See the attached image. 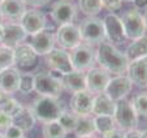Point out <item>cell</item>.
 I'll list each match as a JSON object with an SVG mask.
<instances>
[{
    "label": "cell",
    "mask_w": 147,
    "mask_h": 138,
    "mask_svg": "<svg viewBox=\"0 0 147 138\" xmlns=\"http://www.w3.org/2000/svg\"><path fill=\"white\" fill-rule=\"evenodd\" d=\"M14 65L13 60V48L0 46V72L7 68H11Z\"/></svg>",
    "instance_id": "4dcf8cb0"
},
{
    "label": "cell",
    "mask_w": 147,
    "mask_h": 138,
    "mask_svg": "<svg viewBox=\"0 0 147 138\" xmlns=\"http://www.w3.org/2000/svg\"><path fill=\"white\" fill-rule=\"evenodd\" d=\"M12 120H13V124L17 125L18 128H21L24 132L31 130L34 128V125H35V121H36L31 108L24 107V106L21 107V110H20L16 115L12 116Z\"/></svg>",
    "instance_id": "cb8c5ba5"
},
{
    "label": "cell",
    "mask_w": 147,
    "mask_h": 138,
    "mask_svg": "<svg viewBox=\"0 0 147 138\" xmlns=\"http://www.w3.org/2000/svg\"><path fill=\"white\" fill-rule=\"evenodd\" d=\"M1 1H3V0H0V3H1Z\"/></svg>",
    "instance_id": "681fc988"
},
{
    "label": "cell",
    "mask_w": 147,
    "mask_h": 138,
    "mask_svg": "<svg viewBox=\"0 0 147 138\" xmlns=\"http://www.w3.org/2000/svg\"><path fill=\"white\" fill-rule=\"evenodd\" d=\"M68 133L60 125L57 120L43 124V137L45 138H65Z\"/></svg>",
    "instance_id": "f1b7e54d"
},
{
    "label": "cell",
    "mask_w": 147,
    "mask_h": 138,
    "mask_svg": "<svg viewBox=\"0 0 147 138\" xmlns=\"http://www.w3.org/2000/svg\"><path fill=\"white\" fill-rule=\"evenodd\" d=\"M115 110H116V102L108 98L104 93L94 95V102H92V111L95 116H100V115H108V116H113Z\"/></svg>",
    "instance_id": "603a6c76"
},
{
    "label": "cell",
    "mask_w": 147,
    "mask_h": 138,
    "mask_svg": "<svg viewBox=\"0 0 147 138\" xmlns=\"http://www.w3.org/2000/svg\"><path fill=\"white\" fill-rule=\"evenodd\" d=\"M103 7L107 8L108 11H117L121 8V0H102Z\"/></svg>",
    "instance_id": "8d00e7d4"
},
{
    "label": "cell",
    "mask_w": 147,
    "mask_h": 138,
    "mask_svg": "<svg viewBox=\"0 0 147 138\" xmlns=\"http://www.w3.org/2000/svg\"><path fill=\"white\" fill-rule=\"evenodd\" d=\"M121 1H125V3H130V1H133V0H121Z\"/></svg>",
    "instance_id": "bcb514c9"
},
{
    "label": "cell",
    "mask_w": 147,
    "mask_h": 138,
    "mask_svg": "<svg viewBox=\"0 0 147 138\" xmlns=\"http://www.w3.org/2000/svg\"><path fill=\"white\" fill-rule=\"evenodd\" d=\"M78 8L83 14L89 16H96L100 13L104 7H103L102 0H78Z\"/></svg>",
    "instance_id": "83f0119b"
},
{
    "label": "cell",
    "mask_w": 147,
    "mask_h": 138,
    "mask_svg": "<svg viewBox=\"0 0 147 138\" xmlns=\"http://www.w3.org/2000/svg\"><path fill=\"white\" fill-rule=\"evenodd\" d=\"M76 14L77 8L70 0H57L51 8V17L59 26L73 24Z\"/></svg>",
    "instance_id": "7c38bea8"
},
{
    "label": "cell",
    "mask_w": 147,
    "mask_h": 138,
    "mask_svg": "<svg viewBox=\"0 0 147 138\" xmlns=\"http://www.w3.org/2000/svg\"><path fill=\"white\" fill-rule=\"evenodd\" d=\"M109 80H111L109 72H107L102 66H99V68L92 66L86 73V89L94 95L104 93Z\"/></svg>",
    "instance_id": "8fae6325"
},
{
    "label": "cell",
    "mask_w": 147,
    "mask_h": 138,
    "mask_svg": "<svg viewBox=\"0 0 147 138\" xmlns=\"http://www.w3.org/2000/svg\"><path fill=\"white\" fill-rule=\"evenodd\" d=\"M92 102H94V94H91L87 89L73 93V97L70 99L72 112H74L77 116L91 115Z\"/></svg>",
    "instance_id": "e0dca14e"
},
{
    "label": "cell",
    "mask_w": 147,
    "mask_h": 138,
    "mask_svg": "<svg viewBox=\"0 0 147 138\" xmlns=\"http://www.w3.org/2000/svg\"><path fill=\"white\" fill-rule=\"evenodd\" d=\"M12 124H13V120H12L11 115H8L7 112L0 110V132H4Z\"/></svg>",
    "instance_id": "d590c367"
},
{
    "label": "cell",
    "mask_w": 147,
    "mask_h": 138,
    "mask_svg": "<svg viewBox=\"0 0 147 138\" xmlns=\"http://www.w3.org/2000/svg\"><path fill=\"white\" fill-rule=\"evenodd\" d=\"M46 64L51 69V72H56L61 76L74 70L72 59H70V52L60 47H55L51 52L46 55Z\"/></svg>",
    "instance_id": "ba28073f"
},
{
    "label": "cell",
    "mask_w": 147,
    "mask_h": 138,
    "mask_svg": "<svg viewBox=\"0 0 147 138\" xmlns=\"http://www.w3.org/2000/svg\"><path fill=\"white\" fill-rule=\"evenodd\" d=\"M125 138H147V129L146 130H128L125 132Z\"/></svg>",
    "instance_id": "74e56055"
},
{
    "label": "cell",
    "mask_w": 147,
    "mask_h": 138,
    "mask_svg": "<svg viewBox=\"0 0 147 138\" xmlns=\"http://www.w3.org/2000/svg\"><path fill=\"white\" fill-rule=\"evenodd\" d=\"M126 74L130 78L131 83L138 87L147 86V56L129 61Z\"/></svg>",
    "instance_id": "ac0fdd59"
},
{
    "label": "cell",
    "mask_w": 147,
    "mask_h": 138,
    "mask_svg": "<svg viewBox=\"0 0 147 138\" xmlns=\"http://www.w3.org/2000/svg\"><path fill=\"white\" fill-rule=\"evenodd\" d=\"M77 117L78 116L74 112H68L64 110L60 115V117L57 119V121L60 122V125L64 128L67 133H73L76 129V124H77Z\"/></svg>",
    "instance_id": "f546056e"
},
{
    "label": "cell",
    "mask_w": 147,
    "mask_h": 138,
    "mask_svg": "<svg viewBox=\"0 0 147 138\" xmlns=\"http://www.w3.org/2000/svg\"><path fill=\"white\" fill-rule=\"evenodd\" d=\"M143 18H144V24H146V29H147V9H146V12H144V14H143Z\"/></svg>",
    "instance_id": "ee69618b"
},
{
    "label": "cell",
    "mask_w": 147,
    "mask_h": 138,
    "mask_svg": "<svg viewBox=\"0 0 147 138\" xmlns=\"http://www.w3.org/2000/svg\"><path fill=\"white\" fill-rule=\"evenodd\" d=\"M80 31L82 37V42L90 46L100 44L106 41V30L103 20L95 16H89L80 24Z\"/></svg>",
    "instance_id": "277c9868"
},
{
    "label": "cell",
    "mask_w": 147,
    "mask_h": 138,
    "mask_svg": "<svg viewBox=\"0 0 147 138\" xmlns=\"http://www.w3.org/2000/svg\"><path fill=\"white\" fill-rule=\"evenodd\" d=\"M63 86L65 90L70 93H77L81 90H86V74L81 70H72L61 77Z\"/></svg>",
    "instance_id": "7402d4cb"
},
{
    "label": "cell",
    "mask_w": 147,
    "mask_h": 138,
    "mask_svg": "<svg viewBox=\"0 0 147 138\" xmlns=\"http://www.w3.org/2000/svg\"><path fill=\"white\" fill-rule=\"evenodd\" d=\"M70 59L76 70L87 72L95 64V51L92 50V46L81 42L77 47L70 50Z\"/></svg>",
    "instance_id": "52a82bcc"
},
{
    "label": "cell",
    "mask_w": 147,
    "mask_h": 138,
    "mask_svg": "<svg viewBox=\"0 0 147 138\" xmlns=\"http://www.w3.org/2000/svg\"><path fill=\"white\" fill-rule=\"evenodd\" d=\"M137 9H147V0H133Z\"/></svg>",
    "instance_id": "60d3db41"
},
{
    "label": "cell",
    "mask_w": 147,
    "mask_h": 138,
    "mask_svg": "<svg viewBox=\"0 0 147 138\" xmlns=\"http://www.w3.org/2000/svg\"><path fill=\"white\" fill-rule=\"evenodd\" d=\"M131 104L138 116L147 117V93H139L138 95H136L131 100Z\"/></svg>",
    "instance_id": "d6a6232c"
},
{
    "label": "cell",
    "mask_w": 147,
    "mask_h": 138,
    "mask_svg": "<svg viewBox=\"0 0 147 138\" xmlns=\"http://www.w3.org/2000/svg\"><path fill=\"white\" fill-rule=\"evenodd\" d=\"M113 119L117 128L122 129L124 132L137 129L138 126V113L136 112L133 104L125 99L116 102Z\"/></svg>",
    "instance_id": "5b68a950"
},
{
    "label": "cell",
    "mask_w": 147,
    "mask_h": 138,
    "mask_svg": "<svg viewBox=\"0 0 147 138\" xmlns=\"http://www.w3.org/2000/svg\"><path fill=\"white\" fill-rule=\"evenodd\" d=\"M125 55H126L129 61L136 60V59H139V57H143V56H147V35L146 34L137 39H133L131 43L129 44L128 48H126Z\"/></svg>",
    "instance_id": "d4e9b609"
},
{
    "label": "cell",
    "mask_w": 147,
    "mask_h": 138,
    "mask_svg": "<svg viewBox=\"0 0 147 138\" xmlns=\"http://www.w3.org/2000/svg\"><path fill=\"white\" fill-rule=\"evenodd\" d=\"M74 133L77 137H89V135H94L96 133L95 130V122L94 117L90 115H85V116H78L77 117V124H76Z\"/></svg>",
    "instance_id": "484cf974"
},
{
    "label": "cell",
    "mask_w": 147,
    "mask_h": 138,
    "mask_svg": "<svg viewBox=\"0 0 147 138\" xmlns=\"http://www.w3.org/2000/svg\"><path fill=\"white\" fill-rule=\"evenodd\" d=\"M0 138H5V137H4V134H3V133H0Z\"/></svg>",
    "instance_id": "7dc6e473"
},
{
    "label": "cell",
    "mask_w": 147,
    "mask_h": 138,
    "mask_svg": "<svg viewBox=\"0 0 147 138\" xmlns=\"http://www.w3.org/2000/svg\"><path fill=\"white\" fill-rule=\"evenodd\" d=\"M24 130L21 129V128H18L17 125L12 124L11 126H8L5 130H4V137L5 138H21L24 137Z\"/></svg>",
    "instance_id": "e575fe53"
},
{
    "label": "cell",
    "mask_w": 147,
    "mask_h": 138,
    "mask_svg": "<svg viewBox=\"0 0 147 138\" xmlns=\"http://www.w3.org/2000/svg\"><path fill=\"white\" fill-rule=\"evenodd\" d=\"M9 94H5V93H4V91H1L0 90V104H1V103L4 102V100L7 99V97H8Z\"/></svg>",
    "instance_id": "b9f144b4"
},
{
    "label": "cell",
    "mask_w": 147,
    "mask_h": 138,
    "mask_svg": "<svg viewBox=\"0 0 147 138\" xmlns=\"http://www.w3.org/2000/svg\"><path fill=\"white\" fill-rule=\"evenodd\" d=\"M146 87H147V86H146Z\"/></svg>",
    "instance_id": "816d5d0a"
},
{
    "label": "cell",
    "mask_w": 147,
    "mask_h": 138,
    "mask_svg": "<svg viewBox=\"0 0 147 138\" xmlns=\"http://www.w3.org/2000/svg\"><path fill=\"white\" fill-rule=\"evenodd\" d=\"M94 122H95V130L102 137H106L107 134H109L116 128V122H115L113 116H108V115L95 116Z\"/></svg>",
    "instance_id": "4316f807"
},
{
    "label": "cell",
    "mask_w": 147,
    "mask_h": 138,
    "mask_svg": "<svg viewBox=\"0 0 147 138\" xmlns=\"http://www.w3.org/2000/svg\"><path fill=\"white\" fill-rule=\"evenodd\" d=\"M95 61L107 72L116 76L126 73L129 65L126 55L117 50L115 44L106 41L98 44V48L95 51Z\"/></svg>",
    "instance_id": "6da1fadb"
},
{
    "label": "cell",
    "mask_w": 147,
    "mask_h": 138,
    "mask_svg": "<svg viewBox=\"0 0 147 138\" xmlns=\"http://www.w3.org/2000/svg\"><path fill=\"white\" fill-rule=\"evenodd\" d=\"M1 20H3V18H1V16H0V22H1Z\"/></svg>",
    "instance_id": "c3c4849f"
},
{
    "label": "cell",
    "mask_w": 147,
    "mask_h": 138,
    "mask_svg": "<svg viewBox=\"0 0 147 138\" xmlns=\"http://www.w3.org/2000/svg\"><path fill=\"white\" fill-rule=\"evenodd\" d=\"M77 138H96L95 135H89V137H77Z\"/></svg>",
    "instance_id": "f6af8a7d"
},
{
    "label": "cell",
    "mask_w": 147,
    "mask_h": 138,
    "mask_svg": "<svg viewBox=\"0 0 147 138\" xmlns=\"http://www.w3.org/2000/svg\"><path fill=\"white\" fill-rule=\"evenodd\" d=\"M131 85L133 83L126 73L119 74L109 80L108 85L104 90V94L108 98H111L113 102H119L128 97V94L131 91Z\"/></svg>",
    "instance_id": "30bf717a"
},
{
    "label": "cell",
    "mask_w": 147,
    "mask_h": 138,
    "mask_svg": "<svg viewBox=\"0 0 147 138\" xmlns=\"http://www.w3.org/2000/svg\"><path fill=\"white\" fill-rule=\"evenodd\" d=\"M103 138H125V132L122 129H120V128H115L109 134H107Z\"/></svg>",
    "instance_id": "ab89813d"
},
{
    "label": "cell",
    "mask_w": 147,
    "mask_h": 138,
    "mask_svg": "<svg viewBox=\"0 0 147 138\" xmlns=\"http://www.w3.org/2000/svg\"><path fill=\"white\" fill-rule=\"evenodd\" d=\"M21 138H25V137H21Z\"/></svg>",
    "instance_id": "f907efd6"
},
{
    "label": "cell",
    "mask_w": 147,
    "mask_h": 138,
    "mask_svg": "<svg viewBox=\"0 0 147 138\" xmlns=\"http://www.w3.org/2000/svg\"><path fill=\"white\" fill-rule=\"evenodd\" d=\"M103 24H104V30H106V39H108L109 43L112 44L124 43L126 37H125L121 18L117 14L108 13L103 20Z\"/></svg>",
    "instance_id": "4fadbf2b"
},
{
    "label": "cell",
    "mask_w": 147,
    "mask_h": 138,
    "mask_svg": "<svg viewBox=\"0 0 147 138\" xmlns=\"http://www.w3.org/2000/svg\"><path fill=\"white\" fill-rule=\"evenodd\" d=\"M121 22L124 26L126 39H137L146 34V24H144L143 14L138 9H129L121 17Z\"/></svg>",
    "instance_id": "8992f818"
},
{
    "label": "cell",
    "mask_w": 147,
    "mask_h": 138,
    "mask_svg": "<svg viewBox=\"0 0 147 138\" xmlns=\"http://www.w3.org/2000/svg\"><path fill=\"white\" fill-rule=\"evenodd\" d=\"M20 78H21V73L14 66L1 70L0 72V90L9 95L17 93L20 87Z\"/></svg>",
    "instance_id": "44dd1931"
},
{
    "label": "cell",
    "mask_w": 147,
    "mask_h": 138,
    "mask_svg": "<svg viewBox=\"0 0 147 138\" xmlns=\"http://www.w3.org/2000/svg\"><path fill=\"white\" fill-rule=\"evenodd\" d=\"M64 90L61 77L52 74L51 72H39L34 78V91L39 97L59 98Z\"/></svg>",
    "instance_id": "3957f363"
},
{
    "label": "cell",
    "mask_w": 147,
    "mask_h": 138,
    "mask_svg": "<svg viewBox=\"0 0 147 138\" xmlns=\"http://www.w3.org/2000/svg\"><path fill=\"white\" fill-rule=\"evenodd\" d=\"M55 38L59 47L64 50H73L82 42L80 28L73 24L60 25L55 33Z\"/></svg>",
    "instance_id": "9c48e42d"
},
{
    "label": "cell",
    "mask_w": 147,
    "mask_h": 138,
    "mask_svg": "<svg viewBox=\"0 0 147 138\" xmlns=\"http://www.w3.org/2000/svg\"><path fill=\"white\" fill-rule=\"evenodd\" d=\"M20 24L24 28L25 33L31 37L43 29H46L47 20H46L43 12L38 11V9H28V11H25L24 16L21 17Z\"/></svg>",
    "instance_id": "5bb4252c"
},
{
    "label": "cell",
    "mask_w": 147,
    "mask_h": 138,
    "mask_svg": "<svg viewBox=\"0 0 147 138\" xmlns=\"http://www.w3.org/2000/svg\"><path fill=\"white\" fill-rule=\"evenodd\" d=\"M25 5H30L33 8H40V7H45L46 4H48L50 0H22Z\"/></svg>",
    "instance_id": "f35d334b"
},
{
    "label": "cell",
    "mask_w": 147,
    "mask_h": 138,
    "mask_svg": "<svg viewBox=\"0 0 147 138\" xmlns=\"http://www.w3.org/2000/svg\"><path fill=\"white\" fill-rule=\"evenodd\" d=\"M28 34L20 22H7L4 24V37L1 44L9 48H14L17 44L22 43L26 39Z\"/></svg>",
    "instance_id": "ffe728a7"
},
{
    "label": "cell",
    "mask_w": 147,
    "mask_h": 138,
    "mask_svg": "<svg viewBox=\"0 0 147 138\" xmlns=\"http://www.w3.org/2000/svg\"><path fill=\"white\" fill-rule=\"evenodd\" d=\"M34 78H35V74H33V73H21L18 87V91L21 94L26 95L34 91Z\"/></svg>",
    "instance_id": "1f68e13d"
},
{
    "label": "cell",
    "mask_w": 147,
    "mask_h": 138,
    "mask_svg": "<svg viewBox=\"0 0 147 138\" xmlns=\"http://www.w3.org/2000/svg\"><path fill=\"white\" fill-rule=\"evenodd\" d=\"M14 65L18 68H30L38 61V53L34 51L30 43H20L13 48Z\"/></svg>",
    "instance_id": "2e32d148"
},
{
    "label": "cell",
    "mask_w": 147,
    "mask_h": 138,
    "mask_svg": "<svg viewBox=\"0 0 147 138\" xmlns=\"http://www.w3.org/2000/svg\"><path fill=\"white\" fill-rule=\"evenodd\" d=\"M25 11L22 0H3L0 3V16L7 22H20Z\"/></svg>",
    "instance_id": "d6986e66"
},
{
    "label": "cell",
    "mask_w": 147,
    "mask_h": 138,
    "mask_svg": "<svg viewBox=\"0 0 147 138\" xmlns=\"http://www.w3.org/2000/svg\"><path fill=\"white\" fill-rule=\"evenodd\" d=\"M30 44L34 48V51L38 53V56H46L48 52H51L55 48V33L47 30V29H43L39 33L31 35Z\"/></svg>",
    "instance_id": "9a60e30c"
},
{
    "label": "cell",
    "mask_w": 147,
    "mask_h": 138,
    "mask_svg": "<svg viewBox=\"0 0 147 138\" xmlns=\"http://www.w3.org/2000/svg\"><path fill=\"white\" fill-rule=\"evenodd\" d=\"M21 107H22V106L13 97H11V95H8L7 99L0 104V110L4 111V112H7L8 115H11V116L16 115V113L21 110Z\"/></svg>",
    "instance_id": "836d02e7"
},
{
    "label": "cell",
    "mask_w": 147,
    "mask_h": 138,
    "mask_svg": "<svg viewBox=\"0 0 147 138\" xmlns=\"http://www.w3.org/2000/svg\"><path fill=\"white\" fill-rule=\"evenodd\" d=\"M30 108L35 119L43 124L57 120L64 111V106L61 100L53 97H39L38 99L34 100Z\"/></svg>",
    "instance_id": "7a4b0ae2"
},
{
    "label": "cell",
    "mask_w": 147,
    "mask_h": 138,
    "mask_svg": "<svg viewBox=\"0 0 147 138\" xmlns=\"http://www.w3.org/2000/svg\"><path fill=\"white\" fill-rule=\"evenodd\" d=\"M3 37H4V24L0 22V43L3 41Z\"/></svg>",
    "instance_id": "7bdbcfd3"
}]
</instances>
